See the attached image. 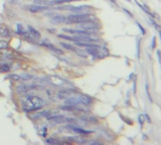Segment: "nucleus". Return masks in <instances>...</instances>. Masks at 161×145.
Listing matches in <instances>:
<instances>
[{"label": "nucleus", "instance_id": "f257e3e1", "mask_svg": "<svg viewBox=\"0 0 161 145\" xmlns=\"http://www.w3.org/2000/svg\"><path fill=\"white\" fill-rule=\"evenodd\" d=\"M21 106L25 111H36L44 106V101L39 96L29 95V96L24 97L21 100Z\"/></svg>", "mask_w": 161, "mask_h": 145}, {"label": "nucleus", "instance_id": "f03ea898", "mask_svg": "<svg viewBox=\"0 0 161 145\" xmlns=\"http://www.w3.org/2000/svg\"><path fill=\"white\" fill-rule=\"evenodd\" d=\"M91 98H89L87 95L83 94H76V95H71L70 97L66 98L65 104L70 105V106H77V105H85V106H89L91 104Z\"/></svg>", "mask_w": 161, "mask_h": 145}, {"label": "nucleus", "instance_id": "7ed1b4c3", "mask_svg": "<svg viewBox=\"0 0 161 145\" xmlns=\"http://www.w3.org/2000/svg\"><path fill=\"white\" fill-rule=\"evenodd\" d=\"M92 18H94L92 15L88 14V13H81V14H71L69 16L66 17V23L69 24H80L86 21L91 20Z\"/></svg>", "mask_w": 161, "mask_h": 145}, {"label": "nucleus", "instance_id": "20e7f679", "mask_svg": "<svg viewBox=\"0 0 161 145\" xmlns=\"http://www.w3.org/2000/svg\"><path fill=\"white\" fill-rule=\"evenodd\" d=\"M98 27H99L98 24L93 23L91 20L86 21V22H83L77 24V28L84 29V30H87V31H96Z\"/></svg>", "mask_w": 161, "mask_h": 145}, {"label": "nucleus", "instance_id": "39448f33", "mask_svg": "<svg viewBox=\"0 0 161 145\" xmlns=\"http://www.w3.org/2000/svg\"><path fill=\"white\" fill-rule=\"evenodd\" d=\"M48 121L53 123L60 124V123L67 122V117H64L62 115H53V116L48 117Z\"/></svg>", "mask_w": 161, "mask_h": 145}, {"label": "nucleus", "instance_id": "423d86ee", "mask_svg": "<svg viewBox=\"0 0 161 145\" xmlns=\"http://www.w3.org/2000/svg\"><path fill=\"white\" fill-rule=\"evenodd\" d=\"M65 9H70L69 11H72L76 14H81V13H87L88 11V7L86 6H79V7H68Z\"/></svg>", "mask_w": 161, "mask_h": 145}, {"label": "nucleus", "instance_id": "0eeeda50", "mask_svg": "<svg viewBox=\"0 0 161 145\" xmlns=\"http://www.w3.org/2000/svg\"><path fill=\"white\" fill-rule=\"evenodd\" d=\"M47 6H42V5H30L28 6V11L31 12H41L45 10H48Z\"/></svg>", "mask_w": 161, "mask_h": 145}, {"label": "nucleus", "instance_id": "6e6552de", "mask_svg": "<svg viewBox=\"0 0 161 145\" xmlns=\"http://www.w3.org/2000/svg\"><path fill=\"white\" fill-rule=\"evenodd\" d=\"M47 80L49 81V83L52 85H55V86H62L64 81L61 78L58 77V76H49L47 78Z\"/></svg>", "mask_w": 161, "mask_h": 145}, {"label": "nucleus", "instance_id": "1a4fd4ad", "mask_svg": "<svg viewBox=\"0 0 161 145\" xmlns=\"http://www.w3.org/2000/svg\"><path fill=\"white\" fill-rule=\"evenodd\" d=\"M36 86H32V85H20L16 88V91L18 93H23V92H27L35 88Z\"/></svg>", "mask_w": 161, "mask_h": 145}, {"label": "nucleus", "instance_id": "9d476101", "mask_svg": "<svg viewBox=\"0 0 161 145\" xmlns=\"http://www.w3.org/2000/svg\"><path fill=\"white\" fill-rule=\"evenodd\" d=\"M27 28H28V31H27V32H28V34L32 37V38H34V39H40V38H41V33H40L37 29H35L31 26H27Z\"/></svg>", "mask_w": 161, "mask_h": 145}, {"label": "nucleus", "instance_id": "9b49d317", "mask_svg": "<svg viewBox=\"0 0 161 145\" xmlns=\"http://www.w3.org/2000/svg\"><path fill=\"white\" fill-rule=\"evenodd\" d=\"M42 45L46 46V47H47L48 49H50L51 51H53L54 53H56V54L62 55V51L60 50V49H58V48L56 47V46H54L53 44H51L50 42H42Z\"/></svg>", "mask_w": 161, "mask_h": 145}, {"label": "nucleus", "instance_id": "f8f14e48", "mask_svg": "<svg viewBox=\"0 0 161 145\" xmlns=\"http://www.w3.org/2000/svg\"><path fill=\"white\" fill-rule=\"evenodd\" d=\"M68 128H70L71 130H73L74 132H76L77 134H91V131H88V130H83V129L79 128V127H76L75 125H70L68 126Z\"/></svg>", "mask_w": 161, "mask_h": 145}, {"label": "nucleus", "instance_id": "ddd939ff", "mask_svg": "<svg viewBox=\"0 0 161 145\" xmlns=\"http://www.w3.org/2000/svg\"><path fill=\"white\" fill-rule=\"evenodd\" d=\"M99 49H100L99 46H93V47H87L86 51L88 54L91 55V56H93V57H96L98 55Z\"/></svg>", "mask_w": 161, "mask_h": 145}, {"label": "nucleus", "instance_id": "4468645a", "mask_svg": "<svg viewBox=\"0 0 161 145\" xmlns=\"http://www.w3.org/2000/svg\"><path fill=\"white\" fill-rule=\"evenodd\" d=\"M0 36H2V37H10L11 36L10 29H9L6 26H4V24L0 26Z\"/></svg>", "mask_w": 161, "mask_h": 145}, {"label": "nucleus", "instance_id": "2eb2a0df", "mask_svg": "<svg viewBox=\"0 0 161 145\" xmlns=\"http://www.w3.org/2000/svg\"><path fill=\"white\" fill-rule=\"evenodd\" d=\"M71 95H73V92H72L71 89H66V91L58 92V97L62 98V99H66V98L70 97Z\"/></svg>", "mask_w": 161, "mask_h": 145}, {"label": "nucleus", "instance_id": "dca6fc26", "mask_svg": "<svg viewBox=\"0 0 161 145\" xmlns=\"http://www.w3.org/2000/svg\"><path fill=\"white\" fill-rule=\"evenodd\" d=\"M52 21L54 23H66V16L63 15H57L52 18Z\"/></svg>", "mask_w": 161, "mask_h": 145}, {"label": "nucleus", "instance_id": "f3484780", "mask_svg": "<svg viewBox=\"0 0 161 145\" xmlns=\"http://www.w3.org/2000/svg\"><path fill=\"white\" fill-rule=\"evenodd\" d=\"M17 33L18 34H20V35H23L25 37H29V34L28 32H26V30L24 29V27L23 26H22L21 24H17Z\"/></svg>", "mask_w": 161, "mask_h": 145}, {"label": "nucleus", "instance_id": "a211bd4d", "mask_svg": "<svg viewBox=\"0 0 161 145\" xmlns=\"http://www.w3.org/2000/svg\"><path fill=\"white\" fill-rule=\"evenodd\" d=\"M60 45L62 46V47H64L65 49H67V50H71V51H75L76 52L77 49L76 47H74L73 45H70L68 44H64V42H60Z\"/></svg>", "mask_w": 161, "mask_h": 145}, {"label": "nucleus", "instance_id": "6ab92c4d", "mask_svg": "<svg viewBox=\"0 0 161 145\" xmlns=\"http://www.w3.org/2000/svg\"><path fill=\"white\" fill-rule=\"evenodd\" d=\"M11 70V68L9 65H7V64H2L1 66H0V72H9V71Z\"/></svg>", "mask_w": 161, "mask_h": 145}, {"label": "nucleus", "instance_id": "aec40b11", "mask_svg": "<svg viewBox=\"0 0 161 145\" xmlns=\"http://www.w3.org/2000/svg\"><path fill=\"white\" fill-rule=\"evenodd\" d=\"M9 47V44L7 41H0V50H2V49H7Z\"/></svg>", "mask_w": 161, "mask_h": 145}, {"label": "nucleus", "instance_id": "412c9836", "mask_svg": "<svg viewBox=\"0 0 161 145\" xmlns=\"http://www.w3.org/2000/svg\"><path fill=\"white\" fill-rule=\"evenodd\" d=\"M45 142L47 144H57V143H60V141L58 140H55L53 138H49L45 140Z\"/></svg>", "mask_w": 161, "mask_h": 145}, {"label": "nucleus", "instance_id": "4be33fe9", "mask_svg": "<svg viewBox=\"0 0 161 145\" xmlns=\"http://www.w3.org/2000/svg\"><path fill=\"white\" fill-rule=\"evenodd\" d=\"M137 24H138V28H140V29L141 30V33H142V34H143V35H144V34H145V29H144V28H143V27H142V26H140V24H138V23H137Z\"/></svg>", "mask_w": 161, "mask_h": 145}, {"label": "nucleus", "instance_id": "5701e85b", "mask_svg": "<svg viewBox=\"0 0 161 145\" xmlns=\"http://www.w3.org/2000/svg\"><path fill=\"white\" fill-rule=\"evenodd\" d=\"M154 45H156V38H153V42H152V46H153V48L154 47Z\"/></svg>", "mask_w": 161, "mask_h": 145}, {"label": "nucleus", "instance_id": "b1692460", "mask_svg": "<svg viewBox=\"0 0 161 145\" xmlns=\"http://www.w3.org/2000/svg\"><path fill=\"white\" fill-rule=\"evenodd\" d=\"M89 143L91 144H101V142H98V141H91Z\"/></svg>", "mask_w": 161, "mask_h": 145}, {"label": "nucleus", "instance_id": "393cba45", "mask_svg": "<svg viewBox=\"0 0 161 145\" xmlns=\"http://www.w3.org/2000/svg\"><path fill=\"white\" fill-rule=\"evenodd\" d=\"M123 11H125L126 12V13H127V14H129V15H130V16H131V17H132V14H131V13H130V12H129V11H128L127 10H126V9H123Z\"/></svg>", "mask_w": 161, "mask_h": 145}, {"label": "nucleus", "instance_id": "a878e982", "mask_svg": "<svg viewBox=\"0 0 161 145\" xmlns=\"http://www.w3.org/2000/svg\"><path fill=\"white\" fill-rule=\"evenodd\" d=\"M157 57H158V60L160 61V52L159 51H157Z\"/></svg>", "mask_w": 161, "mask_h": 145}]
</instances>
